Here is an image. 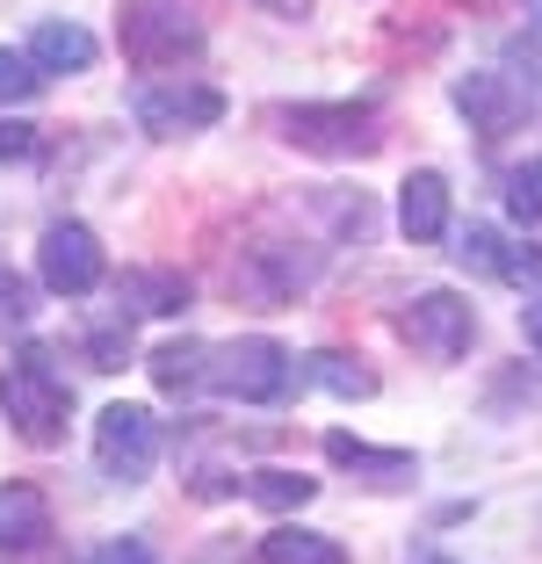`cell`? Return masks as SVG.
<instances>
[{"label": "cell", "mask_w": 542, "mask_h": 564, "mask_svg": "<svg viewBox=\"0 0 542 564\" xmlns=\"http://www.w3.org/2000/svg\"><path fill=\"white\" fill-rule=\"evenodd\" d=\"M0 405H8V427L30 448H58L73 420V383L51 369V348H22L15 362L0 369Z\"/></svg>", "instance_id": "obj_1"}, {"label": "cell", "mask_w": 542, "mask_h": 564, "mask_svg": "<svg viewBox=\"0 0 542 564\" xmlns=\"http://www.w3.org/2000/svg\"><path fill=\"white\" fill-rule=\"evenodd\" d=\"M275 131L296 152H318V160H369V152H383V117L369 101H296V109H275Z\"/></svg>", "instance_id": "obj_2"}, {"label": "cell", "mask_w": 542, "mask_h": 564, "mask_svg": "<svg viewBox=\"0 0 542 564\" xmlns=\"http://www.w3.org/2000/svg\"><path fill=\"white\" fill-rule=\"evenodd\" d=\"M203 383H210V391H225V399H239V405H275L282 391L296 383V355L282 348V340H268V333H247V340L210 348Z\"/></svg>", "instance_id": "obj_3"}, {"label": "cell", "mask_w": 542, "mask_h": 564, "mask_svg": "<svg viewBox=\"0 0 542 564\" xmlns=\"http://www.w3.org/2000/svg\"><path fill=\"white\" fill-rule=\"evenodd\" d=\"M203 51V22L188 0H123V58L138 73H166Z\"/></svg>", "instance_id": "obj_4"}, {"label": "cell", "mask_w": 542, "mask_h": 564, "mask_svg": "<svg viewBox=\"0 0 542 564\" xmlns=\"http://www.w3.org/2000/svg\"><path fill=\"white\" fill-rule=\"evenodd\" d=\"M318 275V247H296V239H253L231 261V290L261 312H282L290 297H304Z\"/></svg>", "instance_id": "obj_5"}, {"label": "cell", "mask_w": 542, "mask_h": 564, "mask_svg": "<svg viewBox=\"0 0 542 564\" xmlns=\"http://www.w3.org/2000/svg\"><path fill=\"white\" fill-rule=\"evenodd\" d=\"M95 464H101V478H116V485H145L152 464H160V420H152L145 405H131V399L101 405V420H95Z\"/></svg>", "instance_id": "obj_6"}, {"label": "cell", "mask_w": 542, "mask_h": 564, "mask_svg": "<svg viewBox=\"0 0 542 564\" xmlns=\"http://www.w3.org/2000/svg\"><path fill=\"white\" fill-rule=\"evenodd\" d=\"M470 333H477V312H470L463 290H420V297L398 312V340H412L427 362H456V355L470 348Z\"/></svg>", "instance_id": "obj_7"}, {"label": "cell", "mask_w": 542, "mask_h": 564, "mask_svg": "<svg viewBox=\"0 0 542 564\" xmlns=\"http://www.w3.org/2000/svg\"><path fill=\"white\" fill-rule=\"evenodd\" d=\"M36 282H44L51 297H87L101 282V239L87 232L80 217L44 225V239H36Z\"/></svg>", "instance_id": "obj_8"}, {"label": "cell", "mask_w": 542, "mask_h": 564, "mask_svg": "<svg viewBox=\"0 0 542 564\" xmlns=\"http://www.w3.org/2000/svg\"><path fill=\"white\" fill-rule=\"evenodd\" d=\"M225 117V95L203 80L188 87H145L138 95V123H145L152 138H181V131H210V123Z\"/></svg>", "instance_id": "obj_9"}, {"label": "cell", "mask_w": 542, "mask_h": 564, "mask_svg": "<svg viewBox=\"0 0 542 564\" xmlns=\"http://www.w3.org/2000/svg\"><path fill=\"white\" fill-rule=\"evenodd\" d=\"M456 109L470 117V131H485V138H507L513 123H521V87L507 80V73H463L456 80Z\"/></svg>", "instance_id": "obj_10"}, {"label": "cell", "mask_w": 542, "mask_h": 564, "mask_svg": "<svg viewBox=\"0 0 542 564\" xmlns=\"http://www.w3.org/2000/svg\"><path fill=\"white\" fill-rule=\"evenodd\" d=\"M398 225H405L412 247H434V239L448 232V182L434 166H420V174L398 182Z\"/></svg>", "instance_id": "obj_11"}, {"label": "cell", "mask_w": 542, "mask_h": 564, "mask_svg": "<svg viewBox=\"0 0 542 564\" xmlns=\"http://www.w3.org/2000/svg\"><path fill=\"white\" fill-rule=\"evenodd\" d=\"M51 535V499L44 485L15 478V485H0V550L8 557H22V550H36Z\"/></svg>", "instance_id": "obj_12"}, {"label": "cell", "mask_w": 542, "mask_h": 564, "mask_svg": "<svg viewBox=\"0 0 542 564\" xmlns=\"http://www.w3.org/2000/svg\"><path fill=\"white\" fill-rule=\"evenodd\" d=\"M116 297L131 304V312L174 318V312H188V297H196V282L181 275V268H123V282H116Z\"/></svg>", "instance_id": "obj_13"}, {"label": "cell", "mask_w": 542, "mask_h": 564, "mask_svg": "<svg viewBox=\"0 0 542 564\" xmlns=\"http://www.w3.org/2000/svg\"><path fill=\"white\" fill-rule=\"evenodd\" d=\"M326 456H333L340 470H361V478L383 485V492H391V485H412V478H420V464H412L405 448H369V442H355V434H340V427L326 434Z\"/></svg>", "instance_id": "obj_14"}, {"label": "cell", "mask_w": 542, "mask_h": 564, "mask_svg": "<svg viewBox=\"0 0 542 564\" xmlns=\"http://www.w3.org/2000/svg\"><path fill=\"white\" fill-rule=\"evenodd\" d=\"M30 58L44 73H87L95 66V30H80V22H36L30 30Z\"/></svg>", "instance_id": "obj_15"}, {"label": "cell", "mask_w": 542, "mask_h": 564, "mask_svg": "<svg viewBox=\"0 0 542 564\" xmlns=\"http://www.w3.org/2000/svg\"><path fill=\"white\" fill-rule=\"evenodd\" d=\"M296 383H318L333 399H377V369H361L355 355H333V348L304 355V362H296Z\"/></svg>", "instance_id": "obj_16"}, {"label": "cell", "mask_w": 542, "mask_h": 564, "mask_svg": "<svg viewBox=\"0 0 542 564\" xmlns=\"http://www.w3.org/2000/svg\"><path fill=\"white\" fill-rule=\"evenodd\" d=\"M261 564H347V550H340V535H326V529H268L261 535Z\"/></svg>", "instance_id": "obj_17"}, {"label": "cell", "mask_w": 542, "mask_h": 564, "mask_svg": "<svg viewBox=\"0 0 542 564\" xmlns=\"http://www.w3.org/2000/svg\"><path fill=\"white\" fill-rule=\"evenodd\" d=\"M145 369H152V383H160L166 399H181L188 383H203V369H210V348H203V340H160V348L145 355Z\"/></svg>", "instance_id": "obj_18"}, {"label": "cell", "mask_w": 542, "mask_h": 564, "mask_svg": "<svg viewBox=\"0 0 542 564\" xmlns=\"http://www.w3.org/2000/svg\"><path fill=\"white\" fill-rule=\"evenodd\" d=\"M312 492H318V478H304V470H261V478H247V499L268 507V514H290V507H304Z\"/></svg>", "instance_id": "obj_19"}, {"label": "cell", "mask_w": 542, "mask_h": 564, "mask_svg": "<svg viewBox=\"0 0 542 564\" xmlns=\"http://www.w3.org/2000/svg\"><path fill=\"white\" fill-rule=\"evenodd\" d=\"M507 217L521 225V232H542V160L513 166V182H507Z\"/></svg>", "instance_id": "obj_20"}, {"label": "cell", "mask_w": 542, "mask_h": 564, "mask_svg": "<svg viewBox=\"0 0 542 564\" xmlns=\"http://www.w3.org/2000/svg\"><path fill=\"white\" fill-rule=\"evenodd\" d=\"M36 95H44V66H36L30 51L0 44V101H36Z\"/></svg>", "instance_id": "obj_21"}, {"label": "cell", "mask_w": 542, "mask_h": 564, "mask_svg": "<svg viewBox=\"0 0 542 564\" xmlns=\"http://www.w3.org/2000/svg\"><path fill=\"white\" fill-rule=\"evenodd\" d=\"M499 282H513V290H542V247H499Z\"/></svg>", "instance_id": "obj_22"}, {"label": "cell", "mask_w": 542, "mask_h": 564, "mask_svg": "<svg viewBox=\"0 0 542 564\" xmlns=\"http://www.w3.org/2000/svg\"><path fill=\"white\" fill-rule=\"evenodd\" d=\"M87 355H95V369H123L131 362V326H95L87 333Z\"/></svg>", "instance_id": "obj_23"}, {"label": "cell", "mask_w": 542, "mask_h": 564, "mask_svg": "<svg viewBox=\"0 0 542 564\" xmlns=\"http://www.w3.org/2000/svg\"><path fill=\"white\" fill-rule=\"evenodd\" d=\"M456 253H463V268H485V275H499V232H492V225H470Z\"/></svg>", "instance_id": "obj_24"}, {"label": "cell", "mask_w": 542, "mask_h": 564, "mask_svg": "<svg viewBox=\"0 0 542 564\" xmlns=\"http://www.w3.org/2000/svg\"><path fill=\"white\" fill-rule=\"evenodd\" d=\"M22 318H30V282L0 261V326H22Z\"/></svg>", "instance_id": "obj_25"}, {"label": "cell", "mask_w": 542, "mask_h": 564, "mask_svg": "<svg viewBox=\"0 0 542 564\" xmlns=\"http://www.w3.org/2000/svg\"><path fill=\"white\" fill-rule=\"evenodd\" d=\"M87 564H160V557H152V543H138V535H116V543H101Z\"/></svg>", "instance_id": "obj_26"}, {"label": "cell", "mask_w": 542, "mask_h": 564, "mask_svg": "<svg viewBox=\"0 0 542 564\" xmlns=\"http://www.w3.org/2000/svg\"><path fill=\"white\" fill-rule=\"evenodd\" d=\"M0 160H36V123H8L0 117Z\"/></svg>", "instance_id": "obj_27"}, {"label": "cell", "mask_w": 542, "mask_h": 564, "mask_svg": "<svg viewBox=\"0 0 542 564\" xmlns=\"http://www.w3.org/2000/svg\"><path fill=\"white\" fill-rule=\"evenodd\" d=\"M521 333H528V348L542 355V297H535V304H528V312H521Z\"/></svg>", "instance_id": "obj_28"}, {"label": "cell", "mask_w": 542, "mask_h": 564, "mask_svg": "<svg viewBox=\"0 0 542 564\" xmlns=\"http://www.w3.org/2000/svg\"><path fill=\"white\" fill-rule=\"evenodd\" d=\"M268 15H304V8H312V0H261Z\"/></svg>", "instance_id": "obj_29"}, {"label": "cell", "mask_w": 542, "mask_h": 564, "mask_svg": "<svg viewBox=\"0 0 542 564\" xmlns=\"http://www.w3.org/2000/svg\"><path fill=\"white\" fill-rule=\"evenodd\" d=\"M535 8H542V0H535Z\"/></svg>", "instance_id": "obj_30"}, {"label": "cell", "mask_w": 542, "mask_h": 564, "mask_svg": "<svg viewBox=\"0 0 542 564\" xmlns=\"http://www.w3.org/2000/svg\"><path fill=\"white\" fill-rule=\"evenodd\" d=\"M434 564H442V557H434Z\"/></svg>", "instance_id": "obj_31"}]
</instances>
